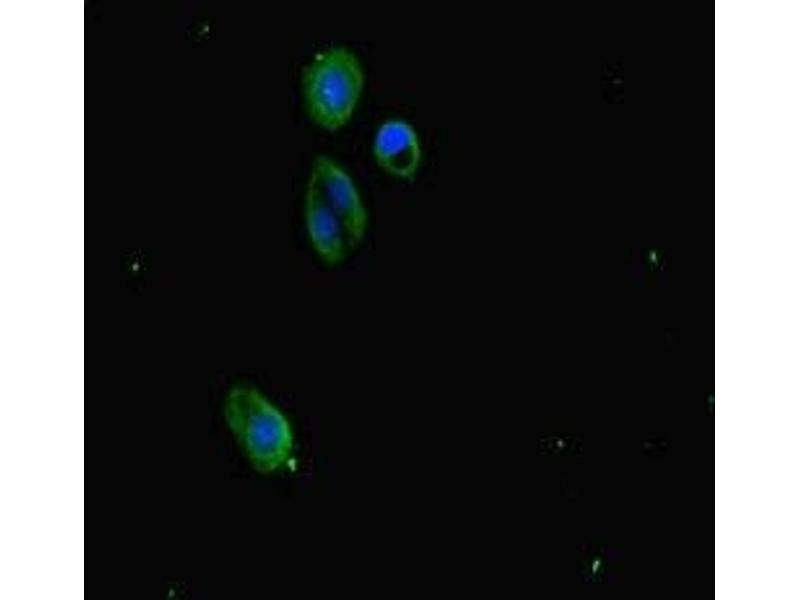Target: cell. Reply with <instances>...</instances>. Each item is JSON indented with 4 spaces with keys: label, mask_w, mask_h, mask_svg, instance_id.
Wrapping results in <instances>:
<instances>
[{
    "label": "cell",
    "mask_w": 800,
    "mask_h": 600,
    "mask_svg": "<svg viewBox=\"0 0 800 600\" xmlns=\"http://www.w3.org/2000/svg\"><path fill=\"white\" fill-rule=\"evenodd\" d=\"M227 424L252 467L272 474L293 460L294 434L288 418L254 387L232 388L225 401Z\"/></svg>",
    "instance_id": "1"
},
{
    "label": "cell",
    "mask_w": 800,
    "mask_h": 600,
    "mask_svg": "<svg viewBox=\"0 0 800 600\" xmlns=\"http://www.w3.org/2000/svg\"><path fill=\"white\" fill-rule=\"evenodd\" d=\"M301 81L310 118L334 131L351 118L363 90L364 73L353 51L333 46L313 56L302 70Z\"/></svg>",
    "instance_id": "2"
},
{
    "label": "cell",
    "mask_w": 800,
    "mask_h": 600,
    "mask_svg": "<svg viewBox=\"0 0 800 600\" xmlns=\"http://www.w3.org/2000/svg\"><path fill=\"white\" fill-rule=\"evenodd\" d=\"M310 176L318 183L327 205L340 222L349 250H356L365 237L368 213L353 180L326 155L314 158Z\"/></svg>",
    "instance_id": "3"
},
{
    "label": "cell",
    "mask_w": 800,
    "mask_h": 600,
    "mask_svg": "<svg viewBox=\"0 0 800 600\" xmlns=\"http://www.w3.org/2000/svg\"><path fill=\"white\" fill-rule=\"evenodd\" d=\"M305 222L312 246L321 260L329 266L344 262L350 252L345 234L312 176H309L305 194Z\"/></svg>",
    "instance_id": "4"
},
{
    "label": "cell",
    "mask_w": 800,
    "mask_h": 600,
    "mask_svg": "<svg viewBox=\"0 0 800 600\" xmlns=\"http://www.w3.org/2000/svg\"><path fill=\"white\" fill-rule=\"evenodd\" d=\"M373 152L376 162L386 172L414 180L420 164L421 148L418 135L409 123L399 119L382 123L374 138Z\"/></svg>",
    "instance_id": "5"
}]
</instances>
